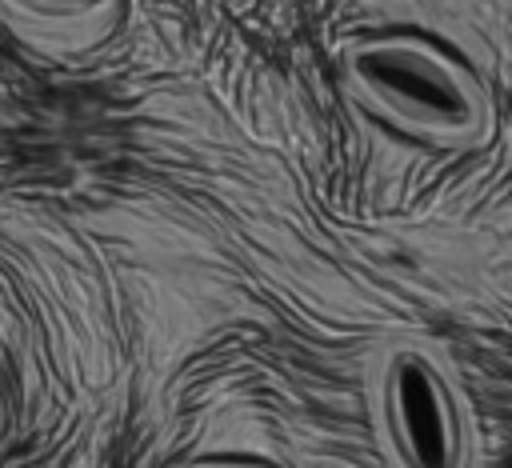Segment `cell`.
Listing matches in <instances>:
<instances>
[{
  "instance_id": "6da1fadb",
  "label": "cell",
  "mask_w": 512,
  "mask_h": 468,
  "mask_svg": "<svg viewBox=\"0 0 512 468\" xmlns=\"http://www.w3.org/2000/svg\"><path fill=\"white\" fill-rule=\"evenodd\" d=\"M380 452L408 468H456L472 456V416L452 364L420 336H388L364 364Z\"/></svg>"
},
{
  "instance_id": "7a4b0ae2",
  "label": "cell",
  "mask_w": 512,
  "mask_h": 468,
  "mask_svg": "<svg viewBox=\"0 0 512 468\" xmlns=\"http://www.w3.org/2000/svg\"><path fill=\"white\" fill-rule=\"evenodd\" d=\"M344 80L384 120L432 144H468L492 116L484 84L412 36L356 40L344 52Z\"/></svg>"
},
{
  "instance_id": "3957f363",
  "label": "cell",
  "mask_w": 512,
  "mask_h": 468,
  "mask_svg": "<svg viewBox=\"0 0 512 468\" xmlns=\"http://www.w3.org/2000/svg\"><path fill=\"white\" fill-rule=\"evenodd\" d=\"M124 0H0V20L48 44H88L104 36Z\"/></svg>"
},
{
  "instance_id": "277c9868",
  "label": "cell",
  "mask_w": 512,
  "mask_h": 468,
  "mask_svg": "<svg viewBox=\"0 0 512 468\" xmlns=\"http://www.w3.org/2000/svg\"><path fill=\"white\" fill-rule=\"evenodd\" d=\"M0 432H4V400H0Z\"/></svg>"
}]
</instances>
